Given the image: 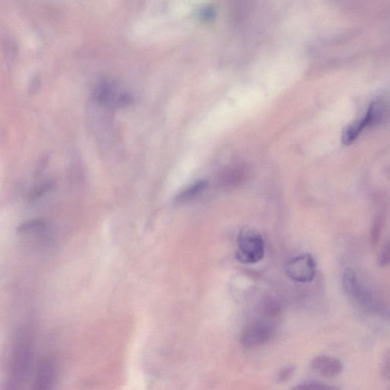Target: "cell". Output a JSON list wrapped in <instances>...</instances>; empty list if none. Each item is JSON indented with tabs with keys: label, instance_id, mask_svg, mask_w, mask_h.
<instances>
[{
	"label": "cell",
	"instance_id": "cell-13",
	"mask_svg": "<svg viewBox=\"0 0 390 390\" xmlns=\"http://www.w3.org/2000/svg\"><path fill=\"white\" fill-rule=\"evenodd\" d=\"M377 264L380 267H386L390 265V235L386 242L382 250L377 258Z\"/></svg>",
	"mask_w": 390,
	"mask_h": 390
},
{
	"label": "cell",
	"instance_id": "cell-12",
	"mask_svg": "<svg viewBox=\"0 0 390 390\" xmlns=\"http://www.w3.org/2000/svg\"><path fill=\"white\" fill-rule=\"evenodd\" d=\"M381 375L387 383L388 390H390V349L384 353L381 363Z\"/></svg>",
	"mask_w": 390,
	"mask_h": 390
},
{
	"label": "cell",
	"instance_id": "cell-15",
	"mask_svg": "<svg viewBox=\"0 0 390 390\" xmlns=\"http://www.w3.org/2000/svg\"><path fill=\"white\" fill-rule=\"evenodd\" d=\"M53 187V184L52 183L45 184V185L42 186L41 187H40L39 189H37V190H36V192L33 193V194L32 195V197L33 199H36L37 197H39L42 195H44V193H48V190H51V188Z\"/></svg>",
	"mask_w": 390,
	"mask_h": 390
},
{
	"label": "cell",
	"instance_id": "cell-8",
	"mask_svg": "<svg viewBox=\"0 0 390 390\" xmlns=\"http://www.w3.org/2000/svg\"><path fill=\"white\" fill-rule=\"evenodd\" d=\"M207 186L208 183L206 181H197V183L180 193L176 197V202L185 204L193 200V199L202 194Z\"/></svg>",
	"mask_w": 390,
	"mask_h": 390
},
{
	"label": "cell",
	"instance_id": "cell-2",
	"mask_svg": "<svg viewBox=\"0 0 390 390\" xmlns=\"http://www.w3.org/2000/svg\"><path fill=\"white\" fill-rule=\"evenodd\" d=\"M265 242L261 235L254 229H244L238 238L235 256L243 264H255L265 256Z\"/></svg>",
	"mask_w": 390,
	"mask_h": 390
},
{
	"label": "cell",
	"instance_id": "cell-5",
	"mask_svg": "<svg viewBox=\"0 0 390 390\" xmlns=\"http://www.w3.org/2000/svg\"><path fill=\"white\" fill-rule=\"evenodd\" d=\"M285 271L287 277L295 282L311 283L316 277V263L310 254H304L289 261Z\"/></svg>",
	"mask_w": 390,
	"mask_h": 390
},
{
	"label": "cell",
	"instance_id": "cell-14",
	"mask_svg": "<svg viewBox=\"0 0 390 390\" xmlns=\"http://www.w3.org/2000/svg\"><path fill=\"white\" fill-rule=\"evenodd\" d=\"M295 371L294 366H287L283 369H281L279 371V373L277 376V379L278 382L282 383L285 382V381L288 380L290 377H292Z\"/></svg>",
	"mask_w": 390,
	"mask_h": 390
},
{
	"label": "cell",
	"instance_id": "cell-7",
	"mask_svg": "<svg viewBox=\"0 0 390 390\" xmlns=\"http://www.w3.org/2000/svg\"><path fill=\"white\" fill-rule=\"evenodd\" d=\"M311 365L313 369L323 377L333 378L342 374L343 365L337 358L320 356L314 358Z\"/></svg>",
	"mask_w": 390,
	"mask_h": 390
},
{
	"label": "cell",
	"instance_id": "cell-1",
	"mask_svg": "<svg viewBox=\"0 0 390 390\" xmlns=\"http://www.w3.org/2000/svg\"><path fill=\"white\" fill-rule=\"evenodd\" d=\"M342 287L349 300L361 310L379 315L384 318L389 317L390 314L385 304L362 285L356 271L349 268L344 272Z\"/></svg>",
	"mask_w": 390,
	"mask_h": 390
},
{
	"label": "cell",
	"instance_id": "cell-10",
	"mask_svg": "<svg viewBox=\"0 0 390 390\" xmlns=\"http://www.w3.org/2000/svg\"><path fill=\"white\" fill-rule=\"evenodd\" d=\"M46 226L42 220H31L22 223L16 230L19 233H28L33 230H41Z\"/></svg>",
	"mask_w": 390,
	"mask_h": 390
},
{
	"label": "cell",
	"instance_id": "cell-9",
	"mask_svg": "<svg viewBox=\"0 0 390 390\" xmlns=\"http://www.w3.org/2000/svg\"><path fill=\"white\" fill-rule=\"evenodd\" d=\"M385 222V216L383 212L377 213L372 221L370 231V241L372 246L375 247L379 242L381 233H382Z\"/></svg>",
	"mask_w": 390,
	"mask_h": 390
},
{
	"label": "cell",
	"instance_id": "cell-11",
	"mask_svg": "<svg viewBox=\"0 0 390 390\" xmlns=\"http://www.w3.org/2000/svg\"><path fill=\"white\" fill-rule=\"evenodd\" d=\"M292 390H339L331 385L309 381L295 386Z\"/></svg>",
	"mask_w": 390,
	"mask_h": 390
},
{
	"label": "cell",
	"instance_id": "cell-4",
	"mask_svg": "<svg viewBox=\"0 0 390 390\" xmlns=\"http://www.w3.org/2000/svg\"><path fill=\"white\" fill-rule=\"evenodd\" d=\"M275 330L268 322L257 321L250 323L242 331L240 343L245 349H252L265 346L273 338Z\"/></svg>",
	"mask_w": 390,
	"mask_h": 390
},
{
	"label": "cell",
	"instance_id": "cell-6",
	"mask_svg": "<svg viewBox=\"0 0 390 390\" xmlns=\"http://www.w3.org/2000/svg\"><path fill=\"white\" fill-rule=\"evenodd\" d=\"M57 370L53 360H42L36 372L33 390H56Z\"/></svg>",
	"mask_w": 390,
	"mask_h": 390
},
{
	"label": "cell",
	"instance_id": "cell-3",
	"mask_svg": "<svg viewBox=\"0 0 390 390\" xmlns=\"http://www.w3.org/2000/svg\"><path fill=\"white\" fill-rule=\"evenodd\" d=\"M386 115L387 107L386 105L379 102L372 103L366 115L361 119L351 124L344 131L342 138L343 144L350 145L368 126L382 122Z\"/></svg>",
	"mask_w": 390,
	"mask_h": 390
}]
</instances>
